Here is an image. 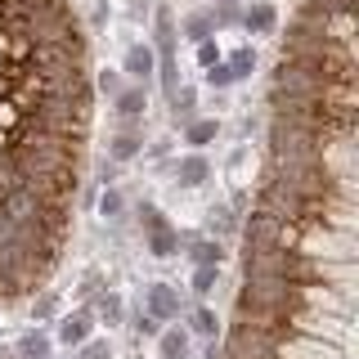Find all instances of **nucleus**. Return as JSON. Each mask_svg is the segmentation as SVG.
Here are the masks:
<instances>
[{
	"mask_svg": "<svg viewBox=\"0 0 359 359\" xmlns=\"http://www.w3.org/2000/svg\"><path fill=\"white\" fill-rule=\"evenodd\" d=\"M121 76H130L135 86H144V90H149V81L157 76V54H153V45L135 41L130 50H126V59H121Z\"/></svg>",
	"mask_w": 359,
	"mask_h": 359,
	"instance_id": "f257e3e1",
	"label": "nucleus"
},
{
	"mask_svg": "<svg viewBox=\"0 0 359 359\" xmlns=\"http://www.w3.org/2000/svg\"><path fill=\"white\" fill-rule=\"evenodd\" d=\"M144 310H149L157 323L175 319V314H180V292L171 283H149V287H144Z\"/></svg>",
	"mask_w": 359,
	"mask_h": 359,
	"instance_id": "f03ea898",
	"label": "nucleus"
},
{
	"mask_svg": "<svg viewBox=\"0 0 359 359\" xmlns=\"http://www.w3.org/2000/svg\"><path fill=\"white\" fill-rule=\"evenodd\" d=\"M238 22L252 32V36H269V32H274V22H278V14H274V5H269V0H252V5L243 9Z\"/></svg>",
	"mask_w": 359,
	"mask_h": 359,
	"instance_id": "7ed1b4c3",
	"label": "nucleus"
},
{
	"mask_svg": "<svg viewBox=\"0 0 359 359\" xmlns=\"http://www.w3.org/2000/svg\"><path fill=\"white\" fill-rule=\"evenodd\" d=\"M90 319H95V314H90V306L76 310V314H67V319L59 323V341H63V346H81L86 337H90V328H95Z\"/></svg>",
	"mask_w": 359,
	"mask_h": 359,
	"instance_id": "20e7f679",
	"label": "nucleus"
},
{
	"mask_svg": "<svg viewBox=\"0 0 359 359\" xmlns=\"http://www.w3.org/2000/svg\"><path fill=\"white\" fill-rule=\"evenodd\" d=\"M112 108H117V117H126V121L144 117V108H149V90H144V86H126L117 99H112Z\"/></svg>",
	"mask_w": 359,
	"mask_h": 359,
	"instance_id": "39448f33",
	"label": "nucleus"
},
{
	"mask_svg": "<svg viewBox=\"0 0 359 359\" xmlns=\"http://www.w3.org/2000/svg\"><path fill=\"white\" fill-rule=\"evenodd\" d=\"M175 175H180V184H184V189H198L202 180L211 175V162H207V157H202V153H189V157H180Z\"/></svg>",
	"mask_w": 359,
	"mask_h": 359,
	"instance_id": "423d86ee",
	"label": "nucleus"
},
{
	"mask_svg": "<svg viewBox=\"0 0 359 359\" xmlns=\"http://www.w3.org/2000/svg\"><path fill=\"white\" fill-rule=\"evenodd\" d=\"M50 351H54V341H50V337H45L41 328L22 332V337H18V346H14V355H18V359H50Z\"/></svg>",
	"mask_w": 359,
	"mask_h": 359,
	"instance_id": "0eeeda50",
	"label": "nucleus"
},
{
	"mask_svg": "<svg viewBox=\"0 0 359 359\" xmlns=\"http://www.w3.org/2000/svg\"><path fill=\"white\" fill-rule=\"evenodd\" d=\"M157 351H162V359H189V332L184 328L157 332Z\"/></svg>",
	"mask_w": 359,
	"mask_h": 359,
	"instance_id": "6e6552de",
	"label": "nucleus"
},
{
	"mask_svg": "<svg viewBox=\"0 0 359 359\" xmlns=\"http://www.w3.org/2000/svg\"><path fill=\"white\" fill-rule=\"evenodd\" d=\"M189 256H194V265H216V269H220V261H224V243H220V238H202V243L189 247Z\"/></svg>",
	"mask_w": 359,
	"mask_h": 359,
	"instance_id": "1a4fd4ad",
	"label": "nucleus"
},
{
	"mask_svg": "<svg viewBox=\"0 0 359 359\" xmlns=\"http://www.w3.org/2000/svg\"><path fill=\"white\" fill-rule=\"evenodd\" d=\"M175 247H180V233L166 224V229H153L149 233V252L157 256V261H166V256H175Z\"/></svg>",
	"mask_w": 359,
	"mask_h": 359,
	"instance_id": "9d476101",
	"label": "nucleus"
},
{
	"mask_svg": "<svg viewBox=\"0 0 359 359\" xmlns=\"http://www.w3.org/2000/svg\"><path fill=\"white\" fill-rule=\"evenodd\" d=\"M189 328H194L198 337H207V341H216V337H220V314L211 310V306H198V310H194V323H189Z\"/></svg>",
	"mask_w": 359,
	"mask_h": 359,
	"instance_id": "9b49d317",
	"label": "nucleus"
},
{
	"mask_svg": "<svg viewBox=\"0 0 359 359\" xmlns=\"http://www.w3.org/2000/svg\"><path fill=\"white\" fill-rule=\"evenodd\" d=\"M224 63H229L233 81H247V76L256 72V50H252V45H243V50H233V54H229Z\"/></svg>",
	"mask_w": 359,
	"mask_h": 359,
	"instance_id": "f8f14e48",
	"label": "nucleus"
},
{
	"mask_svg": "<svg viewBox=\"0 0 359 359\" xmlns=\"http://www.w3.org/2000/svg\"><path fill=\"white\" fill-rule=\"evenodd\" d=\"M90 314H99L104 323H121V314H126V306H121V297L117 292H104V297L90 306Z\"/></svg>",
	"mask_w": 359,
	"mask_h": 359,
	"instance_id": "ddd939ff",
	"label": "nucleus"
},
{
	"mask_svg": "<svg viewBox=\"0 0 359 359\" xmlns=\"http://www.w3.org/2000/svg\"><path fill=\"white\" fill-rule=\"evenodd\" d=\"M216 135H220V121H189V130H184V140L189 144H194V149H207V144L211 140H216Z\"/></svg>",
	"mask_w": 359,
	"mask_h": 359,
	"instance_id": "4468645a",
	"label": "nucleus"
},
{
	"mask_svg": "<svg viewBox=\"0 0 359 359\" xmlns=\"http://www.w3.org/2000/svg\"><path fill=\"white\" fill-rule=\"evenodd\" d=\"M184 36L189 41H211V36H216V27H211V14H202V9H198V14H189L184 18Z\"/></svg>",
	"mask_w": 359,
	"mask_h": 359,
	"instance_id": "2eb2a0df",
	"label": "nucleus"
},
{
	"mask_svg": "<svg viewBox=\"0 0 359 359\" xmlns=\"http://www.w3.org/2000/svg\"><path fill=\"white\" fill-rule=\"evenodd\" d=\"M121 211H126V198H121L112 184H104V194H99V216H104V220H121Z\"/></svg>",
	"mask_w": 359,
	"mask_h": 359,
	"instance_id": "dca6fc26",
	"label": "nucleus"
},
{
	"mask_svg": "<svg viewBox=\"0 0 359 359\" xmlns=\"http://www.w3.org/2000/svg\"><path fill=\"white\" fill-rule=\"evenodd\" d=\"M216 283H220V269L216 265H194V283H189V287H194L198 297H211Z\"/></svg>",
	"mask_w": 359,
	"mask_h": 359,
	"instance_id": "f3484780",
	"label": "nucleus"
},
{
	"mask_svg": "<svg viewBox=\"0 0 359 359\" xmlns=\"http://www.w3.org/2000/svg\"><path fill=\"white\" fill-rule=\"evenodd\" d=\"M140 149H144V140L140 135H117V140H112V162H130V157H140Z\"/></svg>",
	"mask_w": 359,
	"mask_h": 359,
	"instance_id": "a211bd4d",
	"label": "nucleus"
},
{
	"mask_svg": "<svg viewBox=\"0 0 359 359\" xmlns=\"http://www.w3.org/2000/svg\"><path fill=\"white\" fill-rule=\"evenodd\" d=\"M238 18H243L238 0H216V9H211V27H233Z\"/></svg>",
	"mask_w": 359,
	"mask_h": 359,
	"instance_id": "6ab92c4d",
	"label": "nucleus"
},
{
	"mask_svg": "<svg viewBox=\"0 0 359 359\" xmlns=\"http://www.w3.org/2000/svg\"><path fill=\"white\" fill-rule=\"evenodd\" d=\"M202 81H207L211 90H229V86H233V72H229V63H224V59H216L211 67H202Z\"/></svg>",
	"mask_w": 359,
	"mask_h": 359,
	"instance_id": "aec40b11",
	"label": "nucleus"
},
{
	"mask_svg": "<svg viewBox=\"0 0 359 359\" xmlns=\"http://www.w3.org/2000/svg\"><path fill=\"white\" fill-rule=\"evenodd\" d=\"M194 104H198V90L194 86H180L175 90V95H171V108H175V117H194Z\"/></svg>",
	"mask_w": 359,
	"mask_h": 359,
	"instance_id": "412c9836",
	"label": "nucleus"
},
{
	"mask_svg": "<svg viewBox=\"0 0 359 359\" xmlns=\"http://www.w3.org/2000/svg\"><path fill=\"white\" fill-rule=\"evenodd\" d=\"M76 351H81V359H112V346L104 341V337H86Z\"/></svg>",
	"mask_w": 359,
	"mask_h": 359,
	"instance_id": "4be33fe9",
	"label": "nucleus"
},
{
	"mask_svg": "<svg viewBox=\"0 0 359 359\" xmlns=\"http://www.w3.org/2000/svg\"><path fill=\"white\" fill-rule=\"evenodd\" d=\"M130 328L140 332V337H157V332H162V323H157L149 310H135V314H130Z\"/></svg>",
	"mask_w": 359,
	"mask_h": 359,
	"instance_id": "5701e85b",
	"label": "nucleus"
},
{
	"mask_svg": "<svg viewBox=\"0 0 359 359\" xmlns=\"http://www.w3.org/2000/svg\"><path fill=\"white\" fill-rule=\"evenodd\" d=\"M95 86L104 90L108 99H117L121 90H126V86H121V72H117V67H104V72H99V81H95Z\"/></svg>",
	"mask_w": 359,
	"mask_h": 359,
	"instance_id": "b1692460",
	"label": "nucleus"
},
{
	"mask_svg": "<svg viewBox=\"0 0 359 359\" xmlns=\"http://www.w3.org/2000/svg\"><path fill=\"white\" fill-rule=\"evenodd\" d=\"M211 229H220V233L238 229V220H233V211H229V207H211Z\"/></svg>",
	"mask_w": 359,
	"mask_h": 359,
	"instance_id": "393cba45",
	"label": "nucleus"
},
{
	"mask_svg": "<svg viewBox=\"0 0 359 359\" xmlns=\"http://www.w3.org/2000/svg\"><path fill=\"white\" fill-rule=\"evenodd\" d=\"M194 50H198V67H211V63L220 59V45H216V36H211V41H198Z\"/></svg>",
	"mask_w": 359,
	"mask_h": 359,
	"instance_id": "a878e982",
	"label": "nucleus"
},
{
	"mask_svg": "<svg viewBox=\"0 0 359 359\" xmlns=\"http://www.w3.org/2000/svg\"><path fill=\"white\" fill-rule=\"evenodd\" d=\"M140 216H144V229H149V233H153V229H166V216H162L157 207H144Z\"/></svg>",
	"mask_w": 359,
	"mask_h": 359,
	"instance_id": "bb28decb",
	"label": "nucleus"
},
{
	"mask_svg": "<svg viewBox=\"0 0 359 359\" xmlns=\"http://www.w3.org/2000/svg\"><path fill=\"white\" fill-rule=\"evenodd\" d=\"M54 314V297H41L36 306H32V319H50Z\"/></svg>",
	"mask_w": 359,
	"mask_h": 359,
	"instance_id": "cd10ccee",
	"label": "nucleus"
},
{
	"mask_svg": "<svg viewBox=\"0 0 359 359\" xmlns=\"http://www.w3.org/2000/svg\"><path fill=\"white\" fill-rule=\"evenodd\" d=\"M202 359H224V346H220V341H207V351H202Z\"/></svg>",
	"mask_w": 359,
	"mask_h": 359,
	"instance_id": "c85d7f7f",
	"label": "nucleus"
},
{
	"mask_svg": "<svg viewBox=\"0 0 359 359\" xmlns=\"http://www.w3.org/2000/svg\"><path fill=\"white\" fill-rule=\"evenodd\" d=\"M0 359H5V355H0Z\"/></svg>",
	"mask_w": 359,
	"mask_h": 359,
	"instance_id": "c756f323",
	"label": "nucleus"
},
{
	"mask_svg": "<svg viewBox=\"0 0 359 359\" xmlns=\"http://www.w3.org/2000/svg\"><path fill=\"white\" fill-rule=\"evenodd\" d=\"M50 359H54V355H50Z\"/></svg>",
	"mask_w": 359,
	"mask_h": 359,
	"instance_id": "7c9ffc66",
	"label": "nucleus"
}]
</instances>
